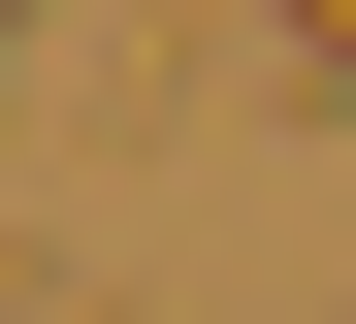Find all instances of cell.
I'll return each instance as SVG.
<instances>
[{
    "mask_svg": "<svg viewBox=\"0 0 356 324\" xmlns=\"http://www.w3.org/2000/svg\"><path fill=\"white\" fill-rule=\"evenodd\" d=\"M259 33H291V65H324V98H356V0H259Z\"/></svg>",
    "mask_w": 356,
    "mask_h": 324,
    "instance_id": "6da1fadb",
    "label": "cell"
}]
</instances>
